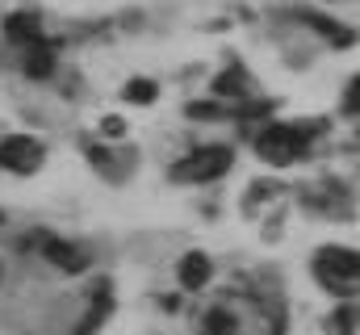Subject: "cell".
<instances>
[{
	"instance_id": "1",
	"label": "cell",
	"mask_w": 360,
	"mask_h": 335,
	"mask_svg": "<svg viewBox=\"0 0 360 335\" xmlns=\"http://www.w3.org/2000/svg\"><path fill=\"white\" fill-rule=\"evenodd\" d=\"M323 122H310V126H281V122H272V126H260L256 130V156L272 168H289L293 160H302L306 156V147H310V130H319Z\"/></svg>"
},
{
	"instance_id": "2",
	"label": "cell",
	"mask_w": 360,
	"mask_h": 335,
	"mask_svg": "<svg viewBox=\"0 0 360 335\" xmlns=\"http://www.w3.org/2000/svg\"><path fill=\"white\" fill-rule=\"evenodd\" d=\"M314 277L340 293V298H352L360 289V251L352 248H323L314 255Z\"/></svg>"
},
{
	"instance_id": "3",
	"label": "cell",
	"mask_w": 360,
	"mask_h": 335,
	"mask_svg": "<svg viewBox=\"0 0 360 335\" xmlns=\"http://www.w3.org/2000/svg\"><path fill=\"white\" fill-rule=\"evenodd\" d=\"M235 164V151L222 147V143H210V147H197L193 156H184L172 168V180L176 184H210L218 176H226V168Z\"/></svg>"
},
{
	"instance_id": "4",
	"label": "cell",
	"mask_w": 360,
	"mask_h": 335,
	"mask_svg": "<svg viewBox=\"0 0 360 335\" xmlns=\"http://www.w3.org/2000/svg\"><path fill=\"white\" fill-rule=\"evenodd\" d=\"M42 160H46V147H42L38 139H30V134H8V139L0 143V168H8V172H17V176L38 172Z\"/></svg>"
},
{
	"instance_id": "5",
	"label": "cell",
	"mask_w": 360,
	"mask_h": 335,
	"mask_svg": "<svg viewBox=\"0 0 360 335\" xmlns=\"http://www.w3.org/2000/svg\"><path fill=\"white\" fill-rule=\"evenodd\" d=\"M42 255L55 264V268H63V272H84L92 260H89V251L80 248V244H68V239H42Z\"/></svg>"
},
{
	"instance_id": "6",
	"label": "cell",
	"mask_w": 360,
	"mask_h": 335,
	"mask_svg": "<svg viewBox=\"0 0 360 335\" xmlns=\"http://www.w3.org/2000/svg\"><path fill=\"white\" fill-rule=\"evenodd\" d=\"M297 21L310 25V30H319V34H323L327 42H335V46H352V42H356V34H352L348 25H340V21H331V17H323V13H310V8H306V13H297Z\"/></svg>"
},
{
	"instance_id": "7",
	"label": "cell",
	"mask_w": 360,
	"mask_h": 335,
	"mask_svg": "<svg viewBox=\"0 0 360 335\" xmlns=\"http://www.w3.org/2000/svg\"><path fill=\"white\" fill-rule=\"evenodd\" d=\"M4 34H8V42L34 46V42H42V21H38V13H13L4 21Z\"/></svg>"
},
{
	"instance_id": "8",
	"label": "cell",
	"mask_w": 360,
	"mask_h": 335,
	"mask_svg": "<svg viewBox=\"0 0 360 335\" xmlns=\"http://www.w3.org/2000/svg\"><path fill=\"white\" fill-rule=\"evenodd\" d=\"M205 281H210V255L205 251H188L180 260V285L184 289H201Z\"/></svg>"
},
{
	"instance_id": "9",
	"label": "cell",
	"mask_w": 360,
	"mask_h": 335,
	"mask_svg": "<svg viewBox=\"0 0 360 335\" xmlns=\"http://www.w3.org/2000/svg\"><path fill=\"white\" fill-rule=\"evenodd\" d=\"M51 72H55V46L42 38V42H34V46H30V55H25V76L46 80Z\"/></svg>"
},
{
	"instance_id": "10",
	"label": "cell",
	"mask_w": 360,
	"mask_h": 335,
	"mask_svg": "<svg viewBox=\"0 0 360 335\" xmlns=\"http://www.w3.org/2000/svg\"><path fill=\"white\" fill-rule=\"evenodd\" d=\"M214 92H218V96H235V101H243V96L252 92V76L235 63V68H226V72L214 80Z\"/></svg>"
},
{
	"instance_id": "11",
	"label": "cell",
	"mask_w": 360,
	"mask_h": 335,
	"mask_svg": "<svg viewBox=\"0 0 360 335\" xmlns=\"http://www.w3.org/2000/svg\"><path fill=\"white\" fill-rule=\"evenodd\" d=\"M109 310H113V293H109V285H101L96 293H92V310H89V319L76 327V335H92L105 319H109Z\"/></svg>"
},
{
	"instance_id": "12",
	"label": "cell",
	"mask_w": 360,
	"mask_h": 335,
	"mask_svg": "<svg viewBox=\"0 0 360 335\" xmlns=\"http://www.w3.org/2000/svg\"><path fill=\"white\" fill-rule=\"evenodd\" d=\"M205 335H239V319L231 315V310H210L205 315Z\"/></svg>"
},
{
	"instance_id": "13",
	"label": "cell",
	"mask_w": 360,
	"mask_h": 335,
	"mask_svg": "<svg viewBox=\"0 0 360 335\" xmlns=\"http://www.w3.org/2000/svg\"><path fill=\"white\" fill-rule=\"evenodd\" d=\"M155 92H160V88H155L151 80H130L126 84V101H134V105H151Z\"/></svg>"
},
{
	"instance_id": "14",
	"label": "cell",
	"mask_w": 360,
	"mask_h": 335,
	"mask_svg": "<svg viewBox=\"0 0 360 335\" xmlns=\"http://www.w3.org/2000/svg\"><path fill=\"white\" fill-rule=\"evenodd\" d=\"M344 109H348V113H356V118H360V76H352V84H348V92H344Z\"/></svg>"
},
{
	"instance_id": "15",
	"label": "cell",
	"mask_w": 360,
	"mask_h": 335,
	"mask_svg": "<svg viewBox=\"0 0 360 335\" xmlns=\"http://www.w3.org/2000/svg\"><path fill=\"white\" fill-rule=\"evenodd\" d=\"M101 130H105L109 139H122V130H126V126H122V118H105V122H101Z\"/></svg>"
}]
</instances>
